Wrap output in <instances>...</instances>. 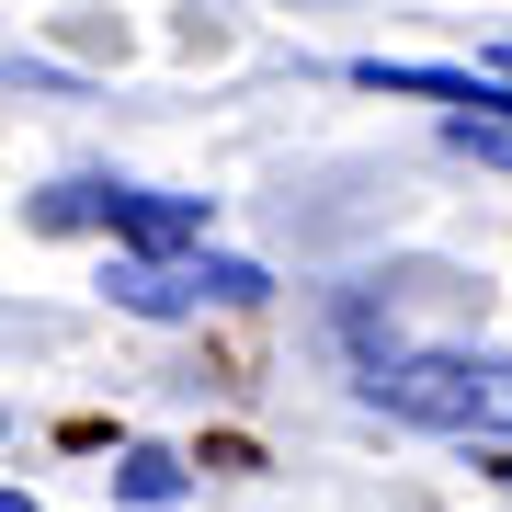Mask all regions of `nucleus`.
Instances as JSON below:
<instances>
[{
	"instance_id": "obj_1",
	"label": "nucleus",
	"mask_w": 512,
	"mask_h": 512,
	"mask_svg": "<svg viewBox=\"0 0 512 512\" xmlns=\"http://www.w3.org/2000/svg\"><path fill=\"white\" fill-rule=\"evenodd\" d=\"M365 387H376V410L421 421V433L512 444V353H387Z\"/></svg>"
},
{
	"instance_id": "obj_2",
	"label": "nucleus",
	"mask_w": 512,
	"mask_h": 512,
	"mask_svg": "<svg viewBox=\"0 0 512 512\" xmlns=\"http://www.w3.org/2000/svg\"><path fill=\"white\" fill-rule=\"evenodd\" d=\"M35 217L46 228H114L137 262H171V251L205 239V205L194 194H148V183H57V194H35Z\"/></svg>"
},
{
	"instance_id": "obj_3",
	"label": "nucleus",
	"mask_w": 512,
	"mask_h": 512,
	"mask_svg": "<svg viewBox=\"0 0 512 512\" xmlns=\"http://www.w3.org/2000/svg\"><path fill=\"white\" fill-rule=\"evenodd\" d=\"M114 296L137 319H183V308H251L262 296V262H114Z\"/></svg>"
},
{
	"instance_id": "obj_4",
	"label": "nucleus",
	"mask_w": 512,
	"mask_h": 512,
	"mask_svg": "<svg viewBox=\"0 0 512 512\" xmlns=\"http://www.w3.org/2000/svg\"><path fill=\"white\" fill-rule=\"evenodd\" d=\"M114 490H126V501H183V467H171L160 444H137V456L114 467Z\"/></svg>"
},
{
	"instance_id": "obj_5",
	"label": "nucleus",
	"mask_w": 512,
	"mask_h": 512,
	"mask_svg": "<svg viewBox=\"0 0 512 512\" xmlns=\"http://www.w3.org/2000/svg\"><path fill=\"white\" fill-rule=\"evenodd\" d=\"M456 148H478L490 171H512V114H456Z\"/></svg>"
},
{
	"instance_id": "obj_6",
	"label": "nucleus",
	"mask_w": 512,
	"mask_h": 512,
	"mask_svg": "<svg viewBox=\"0 0 512 512\" xmlns=\"http://www.w3.org/2000/svg\"><path fill=\"white\" fill-rule=\"evenodd\" d=\"M0 512H35V501H23V490H12V501H0Z\"/></svg>"
}]
</instances>
